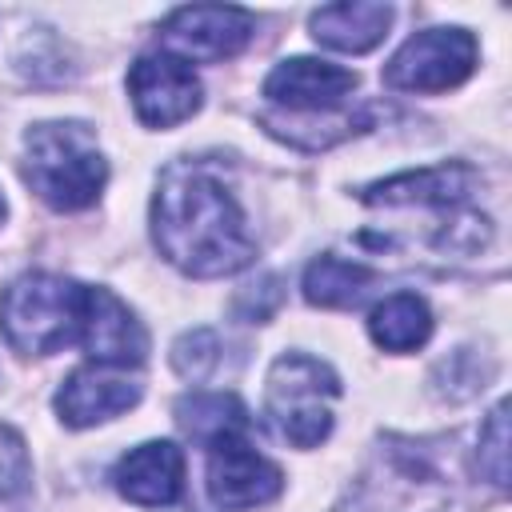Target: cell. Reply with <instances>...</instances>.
<instances>
[{
  "label": "cell",
  "instance_id": "1",
  "mask_svg": "<svg viewBox=\"0 0 512 512\" xmlns=\"http://www.w3.org/2000/svg\"><path fill=\"white\" fill-rule=\"evenodd\" d=\"M152 240L168 264L200 280L240 272L256 256L236 196L200 164H172L160 176Z\"/></svg>",
  "mask_w": 512,
  "mask_h": 512
},
{
  "label": "cell",
  "instance_id": "2",
  "mask_svg": "<svg viewBox=\"0 0 512 512\" xmlns=\"http://www.w3.org/2000/svg\"><path fill=\"white\" fill-rule=\"evenodd\" d=\"M24 180L48 208L76 212L96 204L108 180V164L84 124L48 120L24 136Z\"/></svg>",
  "mask_w": 512,
  "mask_h": 512
},
{
  "label": "cell",
  "instance_id": "3",
  "mask_svg": "<svg viewBox=\"0 0 512 512\" xmlns=\"http://www.w3.org/2000/svg\"><path fill=\"white\" fill-rule=\"evenodd\" d=\"M80 312L84 284L56 272H28L0 296V328L20 356H52L64 344H76Z\"/></svg>",
  "mask_w": 512,
  "mask_h": 512
},
{
  "label": "cell",
  "instance_id": "4",
  "mask_svg": "<svg viewBox=\"0 0 512 512\" xmlns=\"http://www.w3.org/2000/svg\"><path fill=\"white\" fill-rule=\"evenodd\" d=\"M340 376L304 352H284L268 368V416L276 432L296 448H316L332 432V400Z\"/></svg>",
  "mask_w": 512,
  "mask_h": 512
},
{
  "label": "cell",
  "instance_id": "5",
  "mask_svg": "<svg viewBox=\"0 0 512 512\" xmlns=\"http://www.w3.org/2000/svg\"><path fill=\"white\" fill-rule=\"evenodd\" d=\"M476 68V40L464 28H424L408 36L384 68L388 88L400 92H448Z\"/></svg>",
  "mask_w": 512,
  "mask_h": 512
},
{
  "label": "cell",
  "instance_id": "6",
  "mask_svg": "<svg viewBox=\"0 0 512 512\" xmlns=\"http://www.w3.org/2000/svg\"><path fill=\"white\" fill-rule=\"evenodd\" d=\"M128 96L148 128H172L200 108V80L188 60L172 52H148L128 68Z\"/></svg>",
  "mask_w": 512,
  "mask_h": 512
},
{
  "label": "cell",
  "instance_id": "7",
  "mask_svg": "<svg viewBox=\"0 0 512 512\" xmlns=\"http://www.w3.org/2000/svg\"><path fill=\"white\" fill-rule=\"evenodd\" d=\"M280 488H284L280 468L268 456H260L244 440V432H232L208 444V496L216 508L224 512L256 508L280 496Z\"/></svg>",
  "mask_w": 512,
  "mask_h": 512
},
{
  "label": "cell",
  "instance_id": "8",
  "mask_svg": "<svg viewBox=\"0 0 512 512\" xmlns=\"http://www.w3.org/2000/svg\"><path fill=\"white\" fill-rule=\"evenodd\" d=\"M252 40V16L232 4H192L176 8L160 24V44L180 60H224Z\"/></svg>",
  "mask_w": 512,
  "mask_h": 512
},
{
  "label": "cell",
  "instance_id": "9",
  "mask_svg": "<svg viewBox=\"0 0 512 512\" xmlns=\"http://www.w3.org/2000/svg\"><path fill=\"white\" fill-rule=\"evenodd\" d=\"M76 344L100 368H136L148 356V332H144V324L108 288H84V312H80V336H76Z\"/></svg>",
  "mask_w": 512,
  "mask_h": 512
},
{
  "label": "cell",
  "instance_id": "10",
  "mask_svg": "<svg viewBox=\"0 0 512 512\" xmlns=\"http://www.w3.org/2000/svg\"><path fill=\"white\" fill-rule=\"evenodd\" d=\"M356 88V72L340 68L332 60H316V56H292L280 60L268 80H264V96L276 108H288V116H328L344 104V96Z\"/></svg>",
  "mask_w": 512,
  "mask_h": 512
},
{
  "label": "cell",
  "instance_id": "11",
  "mask_svg": "<svg viewBox=\"0 0 512 512\" xmlns=\"http://www.w3.org/2000/svg\"><path fill=\"white\" fill-rule=\"evenodd\" d=\"M112 484L140 508H164L184 488V452L172 440H148L120 456V464L112 468Z\"/></svg>",
  "mask_w": 512,
  "mask_h": 512
},
{
  "label": "cell",
  "instance_id": "12",
  "mask_svg": "<svg viewBox=\"0 0 512 512\" xmlns=\"http://www.w3.org/2000/svg\"><path fill=\"white\" fill-rule=\"evenodd\" d=\"M140 400V384L128 376H116L112 368H76L60 392H56V412L68 428H92L104 424L120 412H128Z\"/></svg>",
  "mask_w": 512,
  "mask_h": 512
},
{
  "label": "cell",
  "instance_id": "13",
  "mask_svg": "<svg viewBox=\"0 0 512 512\" xmlns=\"http://www.w3.org/2000/svg\"><path fill=\"white\" fill-rule=\"evenodd\" d=\"M472 168L464 164H440V168H420V172H400L392 180H380L372 188H364V204H384V208H400V204H436V208H452L468 196L472 188Z\"/></svg>",
  "mask_w": 512,
  "mask_h": 512
},
{
  "label": "cell",
  "instance_id": "14",
  "mask_svg": "<svg viewBox=\"0 0 512 512\" xmlns=\"http://www.w3.org/2000/svg\"><path fill=\"white\" fill-rule=\"evenodd\" d=\"M392 24V8L376 0L356 4H324L312 12V36L336 52H368L384 40Z\"/></svg>",
  "mask_w": 512,
  "mask_h": 512
},
{
  "label": "cell",
  "instance_id": "15",
  "mask_svg": "<svg viewBox=\"0 0 512 512\" xmlns=\"http://www.w3.org/2000/svg\"><path fill=\"white\" fill-rule=\"evenodd\" d=\"M368 336L384 348V352H412L432 336V312L420 296L412 292H396L388 300H380L368 316Z\"/></svg>",
  "mask_w": 512,
  "mask_h": 512
},
{
  "label": "cell",
  "instance_id": "16",
  "mask_svg": "<svg viewBox=\"0 0 512 512\" xmlns=\"http://www.w3.org/2000/svg\"><path fill=\"white\" fill-rule=\"evenodd\" d=\"M372 284H376L372 268L356 260H340V256H320L304 272V296L308 304H320V308H352L364 300Z\"/></svg>",
  "mask_w": 512,
  "mask_h": 512
},
{
  "label": "cell",
  "instance_id": "17",
  "mask_svg": "<svg viewBox=\"0 0 512 512\" xmlns=\"http://www.w3.org/2000/svg\"><path fill=\"white\" fill-rule=\"evenodd\" d=\"M176 424L208 448L220 436L248 432V408L232 392H192L176 404Z\"/></svg>",
  "mask_w": 512,
  "mask_h": 512
},
{
  "label": "cell",
  "instance_id": "18",
  "mask_svg": "<svg viewBox=\"0 0 512 512\" xmlns=\"http://www.w3.org/2000/svg\"><path fill=\"white\" fill-rule=\"evenodd\" d=\"M480 468L496 488L508 484V404H496L480 428Z\"/></svg>",
  "mask_w": 512,
  "mask_h": 512
},
{
  "label": "cell",
  "instance_id": "19",
  "mask_svg": "<svg viewBox=\"0 0 512 512\" xmlns=\"http://www.w3.org/2000/svg\"><path fill=\"white\" fill-rule=\"evenodd\" d=\"M216 348H220L216 336H212L208 328H196V332H188V336L176 340V348H172V364H176L180 376H188V380H204V376L216 368V360H220Z\"/></svg>",
  "mask_w": 512,
  "mask_h": 512
},
{
  "label": "cell",
  "instance_id": "20",
  "mask_svg": "<svg viewBox=\"0 0 512 512\" xmlns=\"http://www.w3.org/2000/svg\"><path fill=\"white\" fill-rule=\"evenodd\" d=\"M28 476H32V468H28V448H24L20 432L0 424V496L24 492Z\"/></svg>",
  "mask_w": 512,
  "mask_h": 512
},
{
  "label": "cell",
  "instance_id": "21",
  "mask_svg": "<svg viewBox=\"0 0 512 512\" xmlns=\"http://www.w3.org/2000/svg\"><path fill=\"white\" fill-rule=\"evenodd\" d=\"M0 216H4V200H0Z\"/></svg>",
  "mask_w": 512,
  "mask_h": 512
}]
</instances>
